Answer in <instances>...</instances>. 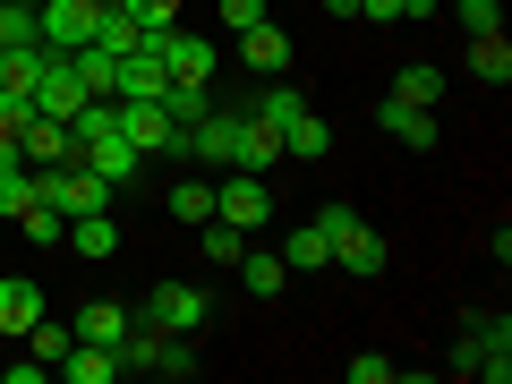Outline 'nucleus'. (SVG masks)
<instances>
[{"instance_id": "f257e3e1", "label": "nucleus", "mask_w": 512, "mask_h": 384, "mask_svg": "<svg viewBox=\"0 0 512 384\" xmlns=\"http://www.w3.org/2000/svg\"><path fill=\"white\" fill-rule=\"evenodd\" d=\"M316 222H325L333 265H342L350 282H376V274H384V256H393V248H384V231H376V222H359V205H325Z\"/></svg>"}, {"instance_id": "f03ea898", "label": "nucleus", "mask_w": 512, "mask_h": 384, "mask_svg": "<svg viewBox=\"0 0 512 384\" xmlns=\"http://www.w3.org/2000/svg\"><path fill=\"white\" fill-rule=\"evenodd\" d=\"M205 316H214V291H197V282H154L146 308H137V325H154V333H205Z\"/></svg>"}, {"instance_id": "7ed1b4c3", "label": "nucleus", "mask_w": 512, "mask_h": 384, "mask_svg": "<svg viewBox=\"0 0 512 384\" xmlns=\"http://www.w3.org/2000/svg\"><path fill=\"white\" fill-rule=\"evenodd\" d=\"M103 9H111V0H43V9H35V35L52 43V52H86L94 26H103Z\"/></svg>"}, {"instance_id": "20e7f679", "label": "nucleus", "mask_w": 512, "mask_h": 384, "mask_svg": "<svg viewBox=\"0 0 512 384\" xmlns=\"http://www.w3.org/2000/svg\"><path fill=\"white\" fill-rule=\"evenodd\" d=\"M214 214L231 231H256V222H274V197H265V171H222L214 188Z\"/></svg>"}, {"instance_id": "39448f33", "label": "nucleus", "mask_w": 512, "mask_h": 384, "mask_svg": "<svg viewBox=\"0 0 512 384\" xmlns=\"http://www.w3.org/2000/svg\"><path fill=\"white\" fill-rule=\"evenodd\" d=\"M154 52H163V77H171V86H214V43H205V35L163 26V35H154Z\"/></svg>"}, {"instance_id": "423d86ee", "label": "nucleus", "mask_w": 512, "mask_h": 384, "mask_svg": "<svg viewBox=\"0 0 512 384\" xmlns=\"http://www.w3.org/2000/svg\"><path fill=\"white\" fill-rule=\"evenodd\" d=\"M77 103H86V77H77V60H69V52H52V43H43L35 111H43V120H77Z\"/></svg>"}, {"instance_id": "0eeeda50", "label": "nucleus", "mask_w": 512, "mask_h": 384, "mask_svg": "<svg viewBox=\"0 0 512 384\" xmlns=\"http://www.w3.org/2000/svg\"><path fill=\"white\" fill-rule=\"evenodd\" d=\"M163 86H171V77H163V52H154V35L137 43L120 69H111V103H163Z\"/></svg>"}, {"instance_id": "6e6552de", "label": "nucleus", "mask_w": 512, "mask_h": 384, "mask_svg": "<svg viewBox=\"0 0 512 384\" xmlns=\"http://www.w3.org/2000/svg\"><path fill=\"white\" fill-rule=\"evenodd\" d=\"M18 163H26V171H52V163H77V137H69V120H43V111H35V120L18 128Z\"/></svg>"}, {"instance_id": "1a4fd4ad", "label": "nucleus", "mask_w": 512, "mask_h": 384, "mask_svg": "<svg viewBox=\"0 0 512 384\" xmlns=\"http://www.w3.org/2000/svg\"><path fill=\"white\" fill-rule=\"evenodd\" d=\"M120 137L137 154H171V146H180V120H171L163 103H120Z\"/></svg>"}, {"instance_id": "9d476101", "label": "nucleus", "mask_w": 512, "mask_h": 384, "mask_svg": "<svg viewBox=\"0 0 512 384\" xmlns=\"http://www.w3.org/2000/svg\"><path fill=\"white\" fill-rule=\"evenodd\" d=\"M274 163H291V154H282V128H274V120H256V111H239L231 171H274Z\"/></svg>"}, {"instance_id": "9b49d317", "label": "nucleus", "mask_w": 512, "mask_h": 384, "mask_svg": "<svg viewBox=\"0 0 512 384\" xmlns=\"http://www.w3.org/2000/svg\"><path fill=\"white\" fill-rule=\"evenodd\" d=\"M239 60H248V77H291V35H282L274 18H256L248 35H239Z\"/></svg>"}, {"instance_id": "f8f14e48", "label": "nucleus", "mask_w": 512, "mask_h": 384, "mask_svg": "<svg viewBox=\"0 0 512 384\" xmlns=\"http://www.w3.org/2000/svg\"><path fill=\"white\" fill-rule=\"evenodd\" d=\"M384 137H402L410 154H436V111H419V103H402V94H384Z\"/></svg>"}, {"instance_id": "ddd939ff", "label": "nucleus", "mask_w": 512, "mask_h": 384, "mask_svg": "<svg viewBox=\"0 0 512 384\" xmlns=\"http://www.w3.org/2000/svg\"><path fill=\"white\" fill-rule=\"evenodd\" d=\"M43 316V282H26V274H0V333L9 342H26V325Z\"/></svg>"}, {"instance_id": "4468645a", "label": "nucleus", "mask_w": 512, "mask_h": 384, "mask_svg": "<svg viewBox=\"0 0 512 384\" xmlns=\"http://www.w3.org/2000/svg\"><path fill=\"white\" fill-rule=\"evenodd\" d=\"M52 376H60V384H111V376H120V359H111L103 342H69V350L52 359Z\"/></svg>"}, {"instance_id": "2eb2a0df", "label": "nucleus", "mask_w": 512, "mask_h": 384, "mask_svg": "<svg viewBox=\"0 0 512 384\" xmlns=\"http://www.w3.org/2000/svg\"><path fill=\"white\" fill-rule=\"evenodd\" d=\"M282 265H291V274H325V265H333L325 222H291V239H282Z\"/></svg>"}, {"instance_id": "dca6fc26", "label": "nucleus", "mask_w": 512, "mask_h": 384, "mask_svg": "<svg viewBox=\"0 0 512 384\" xmlns=\"http://www.w3.org/2000/svg\"><path fill=\"white\" fill-rule=\"evenodd\" d=\"M60 239H69V248L86 256V265H103V256H120V222H111V214H77V222H69Z\"/></svg>"}, {"instance_id": "f3484780", "label": "nucleus", "mask_w": 512, "mask_h": 384, "mask_svg": "<svg viewBox=\"0 0 512 384\" xmlns=\"http://www.w3.org/2000/svg\"><path fill=\"white\" fill-rule=\"evenodd\" d=\"M239 282H248L256 299H282V282H291V265H282L274 248H239V265H231Z\"/></svg>"}, {"instance_id": "a211bd4d", "label": "nucleus", "mask_w": 512, "mask_h": 384, "mask_svg": "<svg viewBox=\"0 0 512 384\" xmlns=\"http://www.w3.org/2000/svg\"><path fill=\"white\" fill-rule=\"evenodd\" d=\"M282 154H291V163H325V154H333V128L316 120V111H299V120L282 128Z\"/></svg>"}, {"instance_id": "6ab92c4d", "label": "nucleus", "mask_w": 512, "mask_h": 384, "mask_svg": "<svg viewBox=\"0 0 512 384\" xmlns=\"http://www.w3.org/2000/svg\"><path fill=\"white\" fill-rule=\"evenodd\" d=\"M128 325H137V308H120V299H94V308L77 316V342H103V350H111Z\"/></svg>"}, {"instance_id": "aec40b11", "label": "nucleus", "mask_w": 512, "mask_h": 384, "mask_svg": "<svg viewBox=\"0 0 512 384\" xmlns=\"http://www.w3.org/2000/svg\"><path fill=\"white\" fill-rule=\"evenodd\" d=\"M470 77L478 86H512V43L504 35H470Z\"/></svg>"}, {"instance_id": "412c9836", "label": "nucleus", "mask_w": 512, "mask_h": 384, "mask_svg": "<svg viewBox=\"0 0 512 384\" xmlns=\"http://www.w3.org/2000/svg\"><path fill=\"white\" fill-rule=\"evenodd\" d=\"M248 111H256V120H274V128H291L299 111H308V94H299V86H274V77H265V86L248 94Z\"/></svg>"}, {"instance_id": "4be33fe9", "label": "nucleus", "mask_w": 512, "mask_h": 384, "mask_svg": "<svg viewBox=\"0 0 512 384\" xmlns=\"http://www.w3.org/2000/svg\"><path fill=\"white\" fill-rule=\"evenodd\" d=\"M171 222H214V180H197V171H188V180H171Z\"/></svg>"}, {"instance_id": "5701e85b", "label": "nucleus", "mask_w": 512, "mask_h": 384, "mask_svg": "<svg viewBox=\"0 0 512 384\" xmlns=\"http://www.w3.org/2000/svg\"><path fill=\"white\" fill-rule=\"evenodd\" d=\"M137 43H146V26H137V18H120V9H103V26H94V52L128 60V52H137Z\"/></svg>"}, {"instance_id": "b1692460", "label": "nucleus", "mask_w": 512, "mask_h": 384, "mask_svg": "<svg viewBox=\"0 0 512 384\" xmlns=\"http://www.w3.org/2000/svg\"><path fill=\"white\" fill-rule=\"evenodd\" d=\"M393 94H402V103H419V111H436V94H444V69H427V60H410V69L393 77Z\"/></svg>"}, {"instance_id": "393cba45", "label": "nucleus", "mask_w": 512, "mask_h": 384, "mask_svg": "<svg viewBox=\"0 0 512 384\" xmlns=\"http://www.w3.org/2000/svg\"><path fill=\"white\" fill-rule=\"evenodd\" d=\"M26 205H35V171H26V163H0V222H18Z\"/></svg>"}, {"instance_id": "a878e982", "label": "nucleus", "mask_w": 512, "mask_h": 384, "mask_svg": "<svg viewBox=\"0 0 512 384\" xmlns=\"http://www.w3.org/2000/svg\"><path fill=\"white\" fill-rule=\"evenodd\" d=\"M163 111H171L180 128H197L205 111H214V86H163Z\"/></svg>"}, {"instance_id": "bb28decb", "label": "nucleus", "mask_w": 512, "mask_h": 384, "mask_svg": "<svg viewBox=\"0 0 512 384\" xmlns=\"http://www.w3.org/2000/svg\"><path fill=\"white\" fill-rule=\"evenodd\" d=\"M197 239H205V256H214V265H239V248H248V231H231V222H197Z\"/></svg>"}, {"instance_id": "cd10ccee", "label": "nucleus", "mask_w": 512, "mask_h": 384, "mask_svg": "<svg viewBox=\"0 0 512 384\" xmlns=\"http://www.w3.org/2000/svg\"><path fill=\"white\" fill-rule=\"evenodd\" d=\"M120 18H137L146 35H163V26H180V0H111Z\"/></svg>"}, {"instance_id": "c85d7f7f", "label": "nucleus", "mask_w": 512, "mask_h": 384, "mask_svg": "<svg viewBox=\"0 0 512 384\" xmlns=\"http://www.w3.org/2000/svg\"><path fill=\"white\" fill-rule=\"evenodd\" d=\"M26 43H43V35H35V9L0 0V52H26Z\"/></svg>"}, {"instance_id": "c756f323", "label": "nucleus", "mask_w": 512, "mask_h": 384, "mask_svg": "<svg viewBox=\"0 0 512 384\" xmlns=\"http://www.w3.org/2000/svg\"><path fill=\"white\" fill-rule=\"evenodd\" d=\"M453 26H461V35H504V0H461Z\"/></svg>"}, {"instance_id": "7c9ffc66", "label": "nucleus", "mask_w": 512, "mask_h": 384, "mask_svg": "<svg viewBox=\"0 0 512 384\" xmlns=\"http://www.w3.org/2000/svg\"><path fill=\"white\" fill-rule=\"evenodd\" d=\"M35 120V86H0V137H18Z\"/></svg>"}, {"instance_id": "2f4dec72", "label": "nucleus", "mask_w": 512, "mask_h": 384, "mask_svg": "<svg viewBox=\"0 0 512 384\" xmlns=\"http://www.w3.org/2000/svg\"><path fill=\"white\" fill-rule=\"evenodd\" d=\"M350 384H402V359H384V350H359V359H350Z\"/></svg>"}, {"instance_id": "473e14b6", "label": "nucleus", "mask_w": 512, "mask_h": 384, "mask_svg": "<svg viewBox=\"0 0 512 384\" xmlns=\"http://www.w3.org/2000/svg\"><path fill=\"white\" fill-rule=\"evenodd\" d=\"M18 231H26V239H35V248H52V239H60V231H69V222H60V214H52V205H43V197H35V205H26V214H18Z\"/></svg>"}, {"instance_id": "72a5a7b5", "label": "nucleus", "mask_w": 512, "mask_h": 384, "mask_svg": "<svg viewBox=\"0 0 512 384\" xmlns=\"http://www.w3.org/2000/svg\"><path fill=\"white\" fill-rule=\"evenodd\" d=\"M69 60H77V77H86V94H111V69H120L111 52H94V43H86V52H69Z\"/></svg>"}, {"instance_id": "f704fd0d", "label": "nucleus", "mask_w": 512, "mask_h": 384, "mask_svg": "<svg viewBox=\"0 0 512 384\" xmlns=\"http://www.w3.org/2000/svg\"><path fill=\"white\" fill-rule=\"evenodd\" d=\"M256 18H265V0H222V26H231V35H248Z\"/></svg>"}, {"instance_id": "c9c22d12", "label": "nucleus", "mask_w": 512, "mask_h": 384, "mask_svg": "<svg viewBox=\"0 0 512 384\" xmlns=\"http://www.w3.org/2000/svg\"><path fill=\"white\" fill-rule=\"evenodd\" d=\"M359 18H376V26H402V0H359Z\"/></svg>"}, {"instance_id": "e433bc0d", "label": "nucleus", "mask_w": 512, "mask_h": 384, "mask_svg": "<svg viewBox=\"0 0 512 384\" xmlns=\"http://www.w3.org/2000/svg\"><path fill=\"white\" fill-rule=\"evenodd\" d=\"M325 9H333V18H359V0H325Z\"/></svg>"}, {"instance_id": "4c0bfd02", "label": "nucleus", "mask_w": 512, "mask_h": 384, "mask_svg": "<svg viewBox=\"0 0 512 384\" xmlns=\"http://www.w3.org/2000/svg\"><path fill=\"white\" fill-rule=\"evenodd\" d=\"M18 9H43V0H18Z\"/></svg>"}]
</instances>
